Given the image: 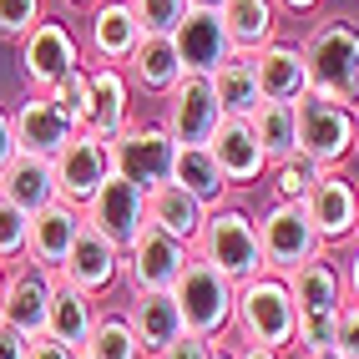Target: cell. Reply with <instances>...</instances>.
Listing matches in <instances>:
<instances>
[{"label":"cell","instance_id":"obj_29","mask_svg":"<svg viewBox=\"0 0 359 359\" xmlns=\"http://www.w3.org/2000/svg\"><path fill=\"white\" fill-rule=\"evenodd\" d=\"M167 182H177L182 193H193L203 208H223L228 203V177H223V167H218V157H212L208 147H177L172 152V177Z\"/></svg>","mask_w":359,"mask_h":359},{"label":"cell","instance_id":"obj_49","mask_svg":"<svg viewBox=\"0 0 359 359\" xmlns=\"http://www.w3.org/2000/svg\"><path fill=\"white\" fill-rule=\"evenodd\" d=\"M193 11H223V0H187Z\"/></svg>","mask_w":359,"mask_h":359},{"label":"cell","instance_id":"obj_34","mask_svg":"<svg viewBox=\"0 0 359 359\" xmlns=\"http://www.w3.org/2000/svg\"><path fill=\"white\" fill-rule=\"evenodd\" d=\"M46 102H51L71 127H86V116H91V76H86V66L66 71L61 81L46 86Z\"/></svg>","mask_w":359,"mask_h":359},{"label":"cell","instance_id":"obj_54","mask_svg":"<svg viewBox=\"0 0 359 359\" xmlns=\"http://www.w3.org/2000/svg\"><path fill=\"white\" fill-rule=\"evenodd\" d=\"M354 238H359V228H354Z\"/></svg>","mask_w":359,"mask_h":359},{"label":"cell","instance_id":"obj_41","mask_svg":"<svg viewBox=\"0 0 359 359\" xmlns=\"http://www.w3.org/2000/svg\"><path fill=\"white\" fill-rule=\"evenodd\" d=\"M212 344H218V339H203V334H187V329H182L157 359H212Z\"/></svg>","mask_w":359,"mask_h":359},{"label":"cell","instance_id":"obj_53","mask_svg":"<svg viewBox=\"0 0 359 359\" xmlns=\"http://www.w3.org/2000/svg\"><path fill=\"white\" fill-rule=\"evenodd\" d=\"M354 157H359V142H354Z\"/></svg>","mask_w":359,"mask_h":359},{"label":"cell","instance_id":"obj_26","mask_svg":"<svg viewBox=\"0 0 359 359\" xmlns=\"http://www.w3.org/2000/svg\"><path fill=\"white\" fill-rule=\"evenodd\" d=\"M122 71H127L132 91H142V97H167V91L177 86V76H182V61H177L172 36H142L132 61Z\"/></svg>","mask_w":359,"mask_h":359},{"label":"cell","instance_id":"obj_14","mask_svg":"<svg viewBox=\"0 0 359 359\" xmlns=\"http://www.w3.org/2000/svg\"><path fill=\"white\" fill-rule=\"evenodd\" d=\"M122 263H127V253L111 243V238H102L91 223H81V233H76V243H71V253H66V263H61V278L66 283H76L81 294H91V299H102V294H111L116 283H122Z\"/></svg>","mask_w":359,"mask_h":359},{"label":"cell","instance_id":"obj_52","mask_svg":"<svg viewBox=\"0 0 359 359\" xmlns=\"http://www.w3.org/2000/svg\"><path fill=\"white\" fill-rule=\"evenodd\" d=\"M66 6H76V11H91V6H97V0H66Z\"/></svg>","mask_w":359,"mask_h":359},{"label":"cell","instance_id":"obj_25","mask_svg":"<svg viewBox=\"0 0 359 359\" xmlns=\"http://www.w3.org/2000/svg\"><path fill=\"white\" fill-rule=\"evenodd\" d=\"M127 324L137 329L142 354L157 359V354L182 334V309H177L172 289H162V294H132V304H127Z\"/></svg>","mask_w":359,"mask_h":359},{"label":"cell","instance_id":"obj_50","mask_svg":"<svg viewBox=\"0 0 359 359\" xmlns=\"http://www.w3.org/2000/svg\"><path fill=\"white\" fill-rule=\"evenodd\" d=\"M212 359H238V349H228V344L218 339V344H212Z\"/></svg>","mask_w":359,"mask_h":359},{"label":"cell","instance_id":"obj_5","mask_svg":"<svg viewBox=\"0 0 359 359\" xmlns=\"http://www.w3.org/2000/svg\"><path fill=\"white\" fill-rule=\"evenodd\" d=\"M294 122H299V157H309L314 167H344L354 157L359 111L319 97V91H304L294 102Z\"/></svg>","mask_w":359,"mask_h":359},{"label":"cell","instance_id":"obj_16","mask_svg":"<svg viewBox=\"0 0 359 359\" xmlns=\"http://www.w3.org/2000/svg\"><path fill=\"white\" fill-rule=\"evenodd\" d=\"M208 152L218 157L228 187H253L258 177H269V152H263V142H258L248 116H223L212 142H208Z\"/></svg>","mask_w":359,"mask_h":359},{"label":"cell","instance_id":"obj_24","mask_svg":"<svg viewBox=\"0 0 359 359\" xmlns=\"http://www.w3.org/2000/svg\"><path fill=\"white\" fill-rule=\"evenodd\" d=\"M0 198H11L20 212H41L46 203H56V162L36 152H15L0 167Z\"/></svg>","mask_w":359,"mask_h":359},{"label":"cell","instance_id":"obj_8","mask_svg":"<svg viewBox=\"0 0 359 359\" xmlns=\"http://www.w3.org/2000/svg\"><path fill=\"white\" fill-rule=\"evenodd\" d=\"M162 127L177 147H208L212 132L223 122V107H218V91H212V76L203 71H182L177 86L162 97Z\"/></svg>","mask_w":359,"mask_h":359},{"label":"cell","instance_id":"obj_9","mask_svg":"<svg viewBox=\"0 0 359 359\" xmlns=\"http://www.w3.org/2000/svg\"><path fill=\"white\" fill-rule=\"evenodd\" d=\"M15 66H20V81L26 91H46L51 81H61L66 71L81 66V41L71 36L66 20H36L31 36L15 41Z\"/></svg>","mask_w":359,"mask_h":359},{"label":"cell","instance_id":"obj_43","mask_svg":"<svg viewBox=\"0 0 359 359\" xmlns=\"http://www.w3.org/2000/svg\"><path fill=\"white\" fill-rule=\"evenodd\" d=\"M26 344L31 339H20L11 324H0V359H26Z\"/></svg>","mask_w":359,"mask_h":359},{"label":"cell","instance_id":"obj_23","mask_svg":"<svg viewBox=\"0 0 359 359\" xmlns=\"http://www.w3.org/2000/svg\"><path fill=\"white\" fill-rule=\"evenodd\" d=\"M283 278H289V294L299 304V319H309V314H339V304H344V269L329 258V248L319 258L299 263V269L283 273Z\"/></svg>","mask_w":359,"mask_h":359},{"label":"cell","instance_id":"obj_48","mask_svg":"<svg viewBox=\"0 0 359 359\" xmlns=\"http://www.w3.org/2000/svg\"><path fill=\"white\" fill-rule=\"evenodd\" d=\"M6 289H11V263H0V309H6Z\"/></svg>","mask_w":359,"mask_h":359},{"label":"cell","instance_id":"obj_31","mask_svg":"<svg viewBox=\"0 0 359 359\" xmlns=\"http://www.w3.org/2000/svg\"><path fill=\"white\" fill-rule=\"evenodd\" d=\"M212 91H218L223 116H253V107L263 102V86L253 76V61L248 56H228L218 71H212Z\"/></svg>","mask_w":359,"mask_h":359},{"label":"cell","instance_id":"obj_13","mask_svg":"<svg viewBox=\"0 0 359 359\" xmlns=\"http://www.w3.org/2000/svg\"><path fill=\"white\" fill-rule=\"evenodd\" d=\"M107 177H111V142L97 132H76L56 152V198L86 208Z\"/></svg>","mask_w":359,"mask_h":359},{"label":"cell","instance_id":"obj_46","mask_svg":"<svg viewBox=\"0 0 359 359\" xmlns=\"http://www.w3.org/2000/svg\"><path fill=\"white\" fill-rule=\"evenodd\" d=\"M238 359H289V349H269V344H243Z\"/></svg>","mask_w":359,"mask_h":359},{"label":"cell","instance_id":"obj_30","mask_svg":"<svg viewBox=\"0 0 359 359\" xmlns=\"http://www.w3.org/2000/svg\"><path fill=\"white\" fill-rule=\"evenodd\" d=\"M91 324H97V299L81 294L76 283H66L61 273H51V329H46V334H56L61 344L81 349Z\"/></svg>","mask_w":359,"mask_h":359},{"label":"cell","instance_id":"obj_15","mask_svg":"<svg viewBox=\"0 0 359 359\" xmlns=\"http://www.w3.org/2000/svg\"><path fill=\"white\" fill-rule=\"evenodd\" d=\"M0 324H11L20 339H41V334L51 329V273L20 258V269H11V289H6Z\"/></svg>","mask_w":359,"mask_h":359},{"label":"cell","instance_id":"obj_37","mask_svg":"<svg viewBox=\"0 0 359 359\" xmlns=\"http://www.w3.org/2000/svg\"><path fill=\"white\" fill-rule=\"evenodd\" d=\"M36 20H46V0H0V41H20L36 31Z\"/></svg>","mask_w":359,"mask_h":359},{"label":"cell","instance_id":"obj_1","mask_svg":"<svg viewBox=\"0 0 359 359\" xmlns=\"http://www.w3.org/2000/svg\"><path fill=\"white\" fill-rule=\"evenodd\" d=\"M304 71H309V91L359 111V26L344 15L319 20L304 41Z\"/></svg>","mask_w":359,"mask_h":359},{"label":"cell","instance_id":"obj_11","mask_svg":"<svg viewBox=\"0 0 359 359\" xmlns=\"http://www.w3.org/2000/svg\"><path fill=\"white\" fill-rule=\"evenodd\" d=\"M304 212L314 218L324 248L334 243H354V228H359V182L349 177V167H324L319 182L309 187Z\"/></svg>","mask_w":359,"mask_h":359},{"label":"cell","instance_id":"obj_33","mask_svg":"<svg viewBox=\"0 0 359 359\" xmlns=\"http://www.w3.org/2000/svg\"><path fill=\"white\" fill-rule=\"evenodd\" d=\"M81 359H142L137 329L127 324V314H97V324L81 344Z\"/></svg>","mask_w":359,"mask_h":359},{"label":"cell","instance_id":"obj_19","mask_svg":"<svg viewBox=\"0 0 359 359\" xmlns=\"http://www.w3.org/2000/svg\"><path fill=\"white\" fill-rule=\"evenodd\" d=\"M11 127H15V152H36V157H51V162H56V152L66 142L81 132L46 102V91H26V97H20V107L11 111Z\"/></svg>","mask_w":359,"mask_h":359},{"label":"cell","instance_id":"obj_28","mask_svg":"<svg viewBox=\"0 0 359 359\" xmlns=\"http://www.w3.org/2000/svg\"><path fill=\"white\" fill-rule=\"evenodd\" d=\"M218 15L238 56H248L278 36V0H223Z\"/></svg>","mask_w":359,"mask_h":359},{"label":"cell","instance_id":"obj_12","mask_svg":"<svg viewBox=\"0 0 359 359\" xmlns=\"http://www.w3.org/2000/svg\"><path fill=\"white\" fill-rule=\"evenodd\" d=\"M193 258V248L177 243V238H167L162 228H142V238L127 248V263H122V278L132 294H162L172 289L182 263Z\"/></svg>","mask_w":359,"mask_h":359},{"label":"cell","instance_id":"obj_36","mask_svg":"<svg viewBox=\"0 0 359 359\" xmlns=\"http://www.w3.org/2000/svg\"><path fill=\"white\" fill-rule=\"evenodd\" d=\"M142 36H172V26L187 15V0H127Z\"/></svg>","mask_w":359,"mask_h":359},{"label":"cell","instance_id":"obj_21","mask_svg":"<svg viewBox=\"0 0 359 359\" xmlns=\"http://www.w3.org/2000/svg\"><path fill=\"white\" fill-rule=\"evenodd\" d=\"M86 76H91V116H86L81 132H97L111 142L132 122V81H127L122 66H107V61H91Z\"/></svg>","mask_w":359,"mask_h":359},{"label":"cell","instance_id":"obj_38","mask_svg":"<svg viewBox=\"0 0 359 359\" xmlns=\"http://www.w3.org/2000/svg\"><path fill=\"white\" fill-rule=\"evenodd\" d=\"M26 228H31V218L11 198H0V263H20L26 258Z\"/></svg>","mask_w":359,"mask_h":359},{"label":"cell","instance_id":"obj_2","mask_svg":"<svg viewBox=\"0 0 359 359\" xmlns=\"http://www.w3.org/2000/svg\"><path fill=\"white\" fill-rule=\"evenodd\" d=\"M294 329H299V304L289 294L283 273H253L238 283L233 299V334L243 344H269V349H294Z\"/></svg>","mask_w":359,"mask_h":359},{"label":"cell","instance_id":"obj_7","mask_svg":"<svg viewBox=\"0 0 359 359\" xmlns=\"http://www.w3.org/2000/svg\"><path fill=\"white\" fill-rule=\"evenodd\" d=\"M172 152L177 142L167 137L162 122H132L111 137V172L137 182L142 193H152V187H162L167 177H172Z\"/></svg>","mask_w":359,"mask_h":359},{"label":"cell","instance_id":"obj_20","mask_svg":"<svg viewBox=\"0 0 359 359\" xmlns=\"http://www.w3.org/2000/svg\"><path fill=\"white\" fill-rule=\"evenodd\" d=\"M142 41V26L127 0H97L91 6V20H86V51L107 61V66H127L132 51Z\"/></svg>","mask_w":359,"mask_h":359},{"label":"cell","instance_id":"obj_32","mask_svg":"<svg viewBox=\"0 0 359 359\" xmlns=\"http://www.w3.org/2000/svg\"><path fill=\"white\" fill-rule=\"evenodd\" d=\"M253 132L263 142V152H269V162H283V157H294L299 152V122H294V102H269L263 97L253 107Z\"/></svg>","mask_w":359,"mask_h":359},{"label":"cell","instance_id":"obj_47","mask_svg":"<svg viewBox=\"0 0 359 359\" xmlns=\"http://www.w3.org/2000/svg\"><path fill=\"white\" fill-rule=\"evenodd\" d=\"M283 11H294V15H309V11H319V0H278Z\"/></svg>","mask_w":359,"mask_h":359},{"label":"cell","instance_id":"obj_42","mask_svg":"<svg viewBox=\"0 0 359 359\" xmlns=\"http://www.w3.org/2000/svg\"><path fill=\"white\" fill-rule=\"evenodd\" d=\"M26 359H81V349L76 344H61L56 334H41V339L26 344Z\"/></svg>","mask_w":359,"mask_h":359},{"label":"cell","instance_id":"obj_44","mask_svg":"<svg viewBox=\"0 0 359 359\" xmlns=\"http://www.w3.org/2000/svg\"><path fill=\"white\" fill-rule=\"evenodd\" d=\"M344 299H349V304H359V238H354L349 263H344Z\"/></svg>","mask_w":359,"mask_h":359},{"label":"cell","instance_id":"obj_3","mask_svg":"<svg viewBox=\"0 0 359 359\" xmlns=\"http://www.w3.org/2000/svg\"><path fill=\"white\" fill-rule=\"evenodd\" d=\"M193 253L203 263H212L218 273H228L233 283H243L253 273H263V243H258V223L248 218L243 208H208V218H203V233H198V243Z\"/></svg>","mask_w":359,"mask_h":359},{"label":"cell","instance_id":"obj_22","mask_svg":"<svg viewBox=\"0 0 359 359\" xmlns=\"http://www.w3.org/2000/svg\"><path fill=\"white\" fill-rule=\"evenodd\" d=\"M253 61V76L263 86V97L269 102H299L309 91V71H304V46H289V41H269L258 46V51H248Z\"/></svg>","mask_w":359,"mask_h":359},{"label":"cell","instance_id":"obj_17","mask_svg":"<svg viewBox=\"0 0 359 359\" xmlns=\"http://www.w3.org/2000/svg\"><path fill=\"white\" fill-rule=\"evenodd\" d=\"M81 223H86L81 208L66 203V198H56V203H46L41 212H31V228H26V263H36V269H46V273H56L61 263H66V253H71V243H76Z\"/></svg>","mask_w":359,"mask_h":359},{"label":"cell","instance_id":"obj_18","mask_svg":"<svg viewBox=\"0 0 359 359\" xmlns=\"http://www.w3.org/2000/svg\"><path fill=\"white\" fill-rule=\"evenodd\" d=\"M172 46H177L182 71H203V76H212L228 56H238L228 31H223V15L218 11H193V6H187V15L172 26Z\"/></svg>","mask_w":359,"mask_h":359},{"label":"cell","instance_id":"obj_39","mask_svg":"<svg viewBox=\"0 0 359 359\" xmlns=\"http://www.w3.org/2000/svg\"><path fill=\"white\" fill-rule=\"evenodd\" d=\"M314 349H334V314H309L294 329V354H314Z\"/></svg>","mask_w":359,"mask_h":359},{"label":"cell","instance_id":"obj_45","mask_svg":"<svg viewBox=\"0 0 359 359\" xmlns=\"http://www.w3.org/2000/svg\"><path fill=\"white\" fill-rule=\"evenodd\" d=\"M15 157V127H11V111L0 107V167Z\"/></svg>","mask_w":359,"mask_h":359},{"label":"cell","instance_id":"obj_6","mask_svg":"<svg viewBox=\"0 0 359 359\" xmlns=\"http://www.w3.org/2000/svg\"><path fill=\"white\" fill-rule=\"evenodd\" d=\"M258 223V243H263V269L269 273H294L299 263L324 253V238L314 228V218L304 212V203H269Z\"/></svg>","mask_w":359,"mask_h":359},{"label":"cell","instance_id":"obj_4","mask_svg":"<svg viewBox=\"0 0 359 359\" xmlns=\"http://www.w3.org/2000/svg\"><path fill=\"white\" fill-rule=\"evenodd\" d=\"M172 299L182 309V329L187 334H203V339H223L233 329V299H238V283L228 273H218L212 263H203L198 253L182 263V273L172 283Z\"/></svg>","mask_w":359,"mask_h":359},{"label":"cell","instance_id":"obj_10","mask_svg":"<svg viewBox=\"0 0 359 359\" xmlns=\"http://www.w3.org/2000/svg\"><path fill=\"white\" fill-rule=\"evenodd\" d=\"M81 218L127 253L137 238H142V228H147V193H142L137 182H127V177L111 172L97 193H91V203L81 208Z\"/></svg>","mask_w":359,"mask_h":359},{"label":"cell","instance_id":"obj_27","mask_svg":"<svg viewBox=\"0 0 359 359\" xmlns=\"http://www.w3.org/2000/svg\"><path fill=\"white\" fill-rule=\"evenodd\" d=\"M203 218H208V208L193 193H182L177 182H162V187L147 193V228H162L167 238H177V243H187V248L198 243Z\"/></svg>","mask_w":359,"mask_h":359},{"label":"cell","instance_id":"obj_35","mask_svg":"<svg viewBox=\"0 0 359 359\" xmlns=\"http://www.w3.org/2000/svg\"><path fill=\"white\" fill-rule=\"evenodd\" d=\"M324 167H314L309 157H283V162H269V187H273V198L278 203H304L309 198V187L319 182Z\"/></svg>","mask_w":359,"mask_h":359},{"label":"cell","instance_id":"obj_51","mask_svg":"<svg viewBox=\"0 0 359 359\" xmlns=\"http://www.w3.org/2000/svg\"><path fill=\"white\" fill-rule=\"evenodd\" d=\"M299 359H344L339 349H314V354H299Z\"/></svg>","mask_w":359,"mask_h":359},{"label":"cell","instance_id":"obj_40","mask_svg":"<svg viewBox=\"0 0 359 359\" xmlns=\"http://www.w3.org/2000/svg\"><path fill=\"white\" fill-rule=\"evenodd\" d=\"M334 349L344 359H359V304H339V314H334Z\"/></svg>","mask_w":359,"mask_h":359}]
</instances>
